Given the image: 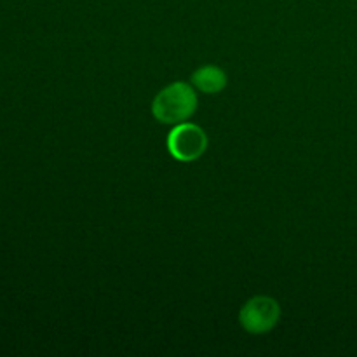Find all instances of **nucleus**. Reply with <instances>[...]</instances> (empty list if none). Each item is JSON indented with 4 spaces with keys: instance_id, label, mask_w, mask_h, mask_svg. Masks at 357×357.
<instances>
[{
    "instance_id": "f257e3e1",
    "label": "nucleus",
    "mask_w": 357,
    "mask_h": 357,
    "mask_svg": "<svg viewBox=\"0 0 357 357\" xmlns=\"http://www.w3.org/2000/svg\"><path fill=\"white\" fill-rule=\"evenodd\" d=\"M197 110V94L187 82H173L157 93L152 114L160 124H181Z\"/></svg>"
},
{
    "instance_id": "f03ea898",
    "label": "nucleus",
    "mask_w": 357,
    "mask_h": 357,
    "mask_svg": "<svg viewBox=\"0 0 357 357\" xmlns=\"http://www.w3.org/2000/svg\"><path fill=\"white\" fill-rule=\"evenodd\" d=\"M208 149V135L192 122H181L167 136V150L180 162H194Z\"/></svg>"
},
{
    "instance_id": "7ed1b4c3",
    "label": "nucleus",
    "mask_w": 357,
    "mask_h": 357,
    "mask_svg": "<svg viewBox=\"0 0 357 357\" xmlns=\"http://www.w3.org/2000/svg\"><path fill=\"white\" fill-rule=\"evenodd\" d=\"M281 319V307L271 296H255L248 300L239 312L241 326L251 335H264L274 330Z\"/></svg>"
},
{
    "instance_id": "20e7f679",
    "label": "nucleus",
    "mask_w": 357,
    "mask_h": 357,
    "mask_svg": "<svg viewBox=\"0 0 357 357\" xmlns=\"http://www.w3.org/2000/svg\"><path fill=\"white\" fill-rule=\"evenodd\" d=\"M192 82L206 94H216L227 86V73L216 65H204L192 73Z\"/></svg>"
}]
</instances>
